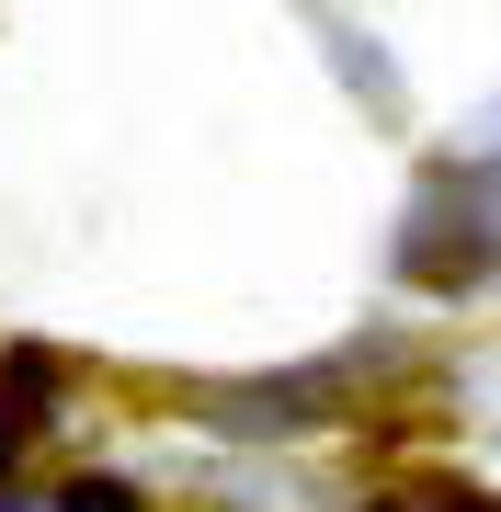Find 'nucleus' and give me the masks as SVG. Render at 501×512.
<instances>
[{
    "label": "nucleus",
    "instance_id": "obj_1",
    "mask_svg": "<svg viewBox=\"0 0 501 512\" xmlns=\"http://www.w3.org/2000/svg\"><path fill=\"white\" fill-rule=\"evenodd\" d=\"M57 512H137V490H126V478H69Z\"/></svg>",
    "mask_w": 501,
    "mask_h": 512
},
{
    "label": "nucleus",
    "instance_id": "obj_2",
    "mask_svg": "<svg viewBox=\"0 0 501 512\" xmlns=\"http://www.w3.org/2000/svg\"><path fill=\"white\" fill-rule=\"evenodd\" d=\"M433 512H501V501H433Z\"/></svg>",
    "mask_w": 501,
    "mask_h": 512
},
{
    "label": "nucleus",
    "instance_id": "obj_3",
    "mask_svg": "<svg viewBox=\"0 0 501 512\" xmlns=\"http://www.w3.org/2000/svg\"><path fill=\"white\" fill-rule=\"evenodd\" d=\"M0 467H12V421H0Z\"/></svg>",
    "mask_w": 501,
    "mask_h": 512
}]
</instances>
